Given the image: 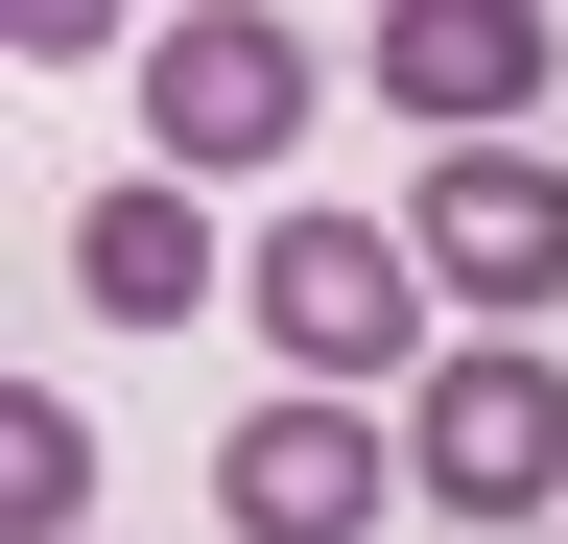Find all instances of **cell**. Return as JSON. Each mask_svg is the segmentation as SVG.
Instances as JSON below:
<instances>
[{
	"mask_svg": "<svg viewBox=\"0 0 568 544\" xmlns=\"http://www.w3.org/2000/svg\"><path fill=\"white\" fill-rule=\"evenodd\" d=\"M403 260H426L450 308L545 331V308H568V166H545V143H426V189H403Z\"/></svg>",
	"mask_w": 568,
	"mask_h": 544,
	"instance_id": "4",
	"label": "cell"
},
{
	"mask_svg": "<svg viewBox=\"0 0 568 544\" xmlns=\"http://www.w3.org/2000/svg\"><path fill=\"white\" fill-rule=\"evenodd\" d=\"M403 497H450V521H497V544L568 521V379H545V331L426 356V402H403Z\"/></svg>",
	"mask_w": 568,
	"mask_h": 544,
	"instance_id": "1",
	"label": "cell"
},
{
	"mask_svg": "<svg viewBox=\"0 0 568 544\" xmlns=\"http://www.w3.org/2000/svg\"><path fill=\"white\" fill-rule=\"evenodd\" d=\"M0 521H24V544H95V427H71L48 379L0 402Z\"/></svg>",
	"mask_w": 568,
	"mask_h": 544,
	"instance_id": "8",
	"label": "cell"
},
{
	"mask_svg": "<svg viewBox=\"0 0 568 544\" xmlns=\"http://www.w3.org/2000/svg\"><path fill=\"white\" fill-rule=\"evenodd\" d=\"M284 143H308V24H261V0L142 24V166H166V189H237Z\"/></svg>",
	"mask_w": 568,
	"mask_h": 544,
	"instance_id": "2",
	"label": "cell"
},
{
	"mask_svg": "<svg viewBox=\"0 0 568 544\" xmlns=\"http://www.w3.org/2000/svg\"><path fill=\"white\" fill-rule=\"evenodd\" d=\"M237 285H261V331H284V379H308V402H355V379H403L426 356V260L379 237V214H261V260H237Z\"/></svg>",
	"mask_w": 568,
	"mask_h": 544,
	"instance_id": "3",
	"label": "cell"
},
{
	"mask_svg": "<svg viewBox=\"0 0 568 544\" xmlns=\"http://www.w3.org/2000/svg\"><path fill=\"white\" fill-rule=\"evenodd\" d=\"M379 497H403V450L355 427V402H261V427L213 450V521H237V544H355Z\"/></svg>",
	"mask_w": 568,
	"mask_h": 544,
	"instance_id": "5",
	"label": "cell"
},
{
	"mask_svg": "<svg viewBox=\"0 0 568 544\" xmlns=\"http://www.w3.org/2000/svg\"><path fill=\"white\" fill-rule=\"evenodd\" d=\"M379 95L426 119V143H497V119L545 95V24H521V0H403V24H379Z\"/></svg>",
	"mask_w": 568,
	"mask_h": 544,
	"instance_id": "6",
	"label": "cell"
},
{
	"mask_svg": "<svg viewBox=\"0 0 568 544\" xmlns=\"http://www.w3.org/2000/svg\"><path fill=\"white\" fill-rule=\"evenodd\" d=\"M71 285H95L119 331H190V308H213V214L142 166V189H95V214H71Z\"/></svg>",
	"mask_w": 568,
	"mask_h": 544,
	"instance_id": "7",
	"label": "cell"
},
{
	"mask_svg": "<svg viewBox=\"0 0 568 544\" xmlns=\"http://www.w3.org/2000/svg\"><path fill=\"white\" fill-rule=\"evenodd\" d=\"M545 544H568V521H545Z\"/></svg>",
	"mask_w": 568,
	"mask_h": 544,
	"instance_id": "9",
	"label": "cell"
}]
</instances>
